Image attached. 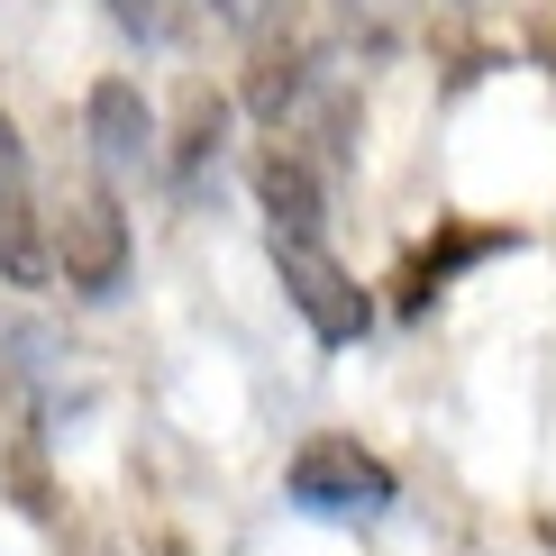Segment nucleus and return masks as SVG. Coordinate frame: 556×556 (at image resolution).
<instances>
[{"label": "nucleus", "instance_id": "obj_1", "mask_svg": "<svg viewBox=\"0 0 556 556\" xmlns=\"http://www.w3.org/2000/svg\"><path fill=\"white\" fill-rule=\"evenodd\" d=\"M274 274H283V301L311 319L319 346H356V338H365L375 301H365V283L329 256V238H319V228H274Z\"/></svg>", "mask_w": 556, "mask_h": 556}, {"label": "nucleus", "instance_id": "obj_2", "mask_svg": "<svg viewBox=\"0 0 556 556\" xmlns=\"http://www.w3.org/2000/svg\"><path fill=\"white\" fill-rule=\"evenodd\" d=\"M46 265H64L74 292H119L128 274V211L110 182H74L64 211H46Z\"/></svg>", "mask_w": 556, "mask_h": 556}, {"label": "nucleus", "instance_id": "obj_3", "mask_svg": "<svg viewBox=\"0 0 556 556\" xmlns=\"http://www.w3.org/2000/svg\"><path fill=\"white\" fill-rule=\"evenodd\" d=\"M292 502H301V511H319V520H375L383 502H392V466L329 429V438H311V447L292 456Z\"/></svg>", "mask_w": 556, "mask_h": 556}, {"label": "nucleus", "instance_id": "obj_4", "mask_svg": "<svg viewBox=\"0 0 556 556\" xmlns=\"http://www.w3.org/2000/svg\"><path fill=\"white\" fill-rule=\"evenodd\" d=\"M301 18H256V46H247V110H265V119H283L292 91H301Z\"/></svg>", "mask_w": 556, "mask_h": 556}, {"label": "nucleus", "instance_id": "obj_5", "mask_svg": "<svg viewBox=\"0 0 556 556\" xmlns=\"http://www.w3.org/2000/svg\"><path fill=\"white\" fill-rule=\"evenodd\" d=\"M91 147H101L110 165H147V147H155V110L137 101L128 74H101V83H91Z\"/></svg>", "mask_w": 556, "mask_h": 556}, {"label": "nucleus", "instance_id": "obj_6", "mask_svg": "<svg viewBox=\"0 0 556 556\" xmlns=\"http://www.w3.org/2000/svg\"><path fill=\"white\" fill-rule=\"evenodd\" d=\"M256 192H265L274 228H319V174H311V155H301V147H274V155H265V165H256Z\"/></svg>", "mask_w": 556, "mask_h": 556}, {"label": "nucleus", "instance_id": "obj_7", "mask_svg": "<svg viewBox=\"0 0 556 556\" xmlns=\"http://www.w3.org/2000/svg\"><path fill=\"white\" fill-rule=\"evenodd\" d=\"M502 247H511V228H466V238H447V247H438V256H420V265H410V311H420V301L438 292V283H447V274L456 265H466V256H502Z\"/></svg>", "mask_w": 556, "mask_h": 556}, {"label": "nucleus", "instance_id": "obj_8", "mask_svg": "<svg viewBox=\"0 0 556 556\" xmlns=\"http://www.w3.org/2000/svg\"><path fill=\"white\" fill-rule=\"evenodd\" d=\"M110 18L137 28V37H165V28H174V0H110Z\"/></svg>", "mask_w": 556, "mask_h": 556}, {"label": "nucleus", "instance_id": "obj_9", "mask_svg": "<svg viewBox=\"0 0 556 556\" xmlns=\"http://www.w3.org/2000/svg\"><path fill=\"white\" fill-rule=\"evenodd\" d=\"M18 392V365H10V338H0V402Z\"/></svg>", "mask_w": 556, "mask_h": 556}]
</instances>
